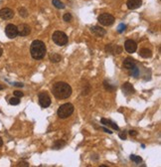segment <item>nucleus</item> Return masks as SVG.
Listing matches in <instances>:
<instances>
[{
  "instance_id": "obj_1",
  "label": "nucleus",
  "mask_w": 161,
  "mask_h": 167,
  "mask_svg": "<svg viewBox=\"0 0 161 167\" xmlns=\"http://www.w3.org/2000/svg\"><path fill=\"white\" fill-rule=\"evenodd\" d=\"M52 92H53V95L57 98L65 100V98L71 97V95H72V87H71L69 84L65 83V82H58V83L53 85Z\"/></svg>"
},
{
  "instance_id": "obj_2",
  "label": "nucleus",
  "mask_w": 161,
  "mask_h": 167,
  "mask_svg": "<svg viewBox=\"0 0 161 167\" xmlns=\"http://www.w3.org/2000/svg\"><path fill=\"white\" fill-rule=\"evenodd\" d=\"M30 53L35 60H41L46 55V46L44 42L40 40H35L32 42L30 47Z\"/></svg>"
},
{
  "instance_id": "obj_3",
  "label": "nucleus",
  "mask_w": 161,
  "mask_h": 167,
  "mask_svg": "<svg viewBox=\"0 0 161 167\" xmlns=\"http://www.w3.org/2000/svg\"><path fill=\"white\" fill-rule=\"evenodd\" d=\"M73 113H74V106L70 103L62 105L58 108V111H57L58 116L61 117V119H67V117H69Z\"/></svg>"
},
{
  "instance_id": "obj_4",
  "label": "nucleus",
  "mask_w": 161,
  "mask_h": 167,
  "mask_svg": "<svg viewBox=\"0 0 161 167\" xmlns=\"http://www.w3.org/2000/svg\"><path fill=\"white\" fill-rule=\"evenodd\" d=\"M53 39L54 43L58 46H65L68 43V36L62 31H56L53 34Z\"/></svg>"
},
{
  "instance_id": "obj_5",
  "label": "nucleus",
  "mask_w": 161,
  "mask_h": 167,
  "mask_svg": "<svg viewBox=\"0 0 161 167\" xmlns=\"http://www.w3.org/2000/svg\"><path fill=\"white\" fill-rule=\"evenodd\" d=\"M97 21H99L100 25H103V26H110L113 24L114 17L113 15L108 14V13H103V14H100L99 16Z\"/></svg>"
},
{
  "instance_id": "obj_6",
  "label": "nucleus",
  "mask_w": 161,
  "mask_h": 167,
  "mask_svg": "<svg viewBox=\"0 0 161 167\" xmlns=\"http://www.w3.org/2000/svg\"><path fill=\"white\" fill-rule=\"evenodd\" d=\"M5 34L10 39H14L18 36V29L17 26L13 25V24H8L5 28Z\"/></svg>"
},
{
  "instance_id": "obj_7",
  "label": "nucleus",
  "mask_w": 161,
  "mask_h": 167,
  "mask_svg": "<svg viewBox=\"0 0 161 167\" xmlns=\"http://www.w3.org/2000/svg\"><path fill=\"white\" fill-rule=\"evenodd\" d=\"M39 103L42 108H48L51 105V98L49 97V95L47 93L43 92L39 94Z\"/></svg>"
},
{
  "instance_id": "obj_8",
  "label": "nucleus",
  "mask_w": 161,
  "mask_h": 167,
  "mask_svg": "<svg viewBox=\"0 0 161 167\" xmlns=\"http://www.w3.org/2000/svg\"><path fill=\"white\" fill-rule=\"evenodd\" d=\"M0 17L4 20H9L14 17V11L10 8H2L0 10Z\"/></svg>"
},
{
  "instance_id": "obj_9",
  "label": "nucleus",
  "mask_w": 161,
  "mask_h": 167,
  "mask_svg": "<svg viewBox=\"0 0 161 167\" xmlns=\"http://www.w3.org/2000/svg\"><path fill=\"white\" fill-rule=\"evenodd\" d=\"M105 52L106 53H110V54H113V55H117V54H121L122 52V48L121 46H117V45H106L105 46Z\"/></svg>"
},
{
  "instance_id": "obj_10",
  "label": "nucleus",
  "mask_w": 161,
  "mask_h": 167,
  "mask_svg": "<svg viewBox=\"0 0 161 167\" xmlns=\"http://www.w3.org/2000/svg\"><path fill=\"white\" fill-rule=\"evenodd\" d=\"M124 48L127 53L132 54L134 53L136 49H137V45H136V43L133 40H126L124 43Z\"/></svg>"
},
{
  "instance_id": "obj_11",
  "label": "nucleus",
  "mask_w": 161,
  "mask_h": 167,
  "mask_svg": "<svg viewBox=\"0 0 161 167\" xmlns=\"http://www.w3.org/2000/svg\"><path fill=\"white\" fill-rule=\"evenodd\" d=\"M17 29H18V35H20V36H27V35H29L31 33V28L27 24H20L17 27Z\"/></svg>"
},
{
  "instance_id": "obj_12",
  "label": "nucleus",
  "mask_w": 161,
  "mask_h": 167,
  "mask_svg": "<svg viewBox=\"0 0 161 167\" xmlns=\"http://www.w3.org/2000/svg\"><path fill=\"white\" fill-rule=\"evenodd\" d=\"M127 8L130 10L137 9L142 5V0H127Z\"/></svg>"
},
{
  "instance_id": "obj_13",
  "label": "nucleus",
  "mask_w": 161,
  "mask_h": 167,
  "mask_svg": "<svg viewBox=\"0 0 161 167\" xmlns=\"http://www.w3.org/2000/svg\"><path fill=\"white\" fill-rule=\"evenodd\" d=\"M91 32L97 37H103L106 34V31L100 26H94L91 28Z\"/></svg>"
},
{
  "instance_id": "obj_14",
  "label": "nucleus",
  "mask_w": 161,
  "mask_h": 167,
  "mask_svg": "<svg viewBox=\"0 0 161 167\" xmlns=\"http://www.w3.org/2000/svg\"><path fill=\"white\" fill-rule=\"evenodd\" d=\"M121 89H122V92H123V94L125 95L134 94V89H133L132 85L130 83H124L123 85H122Z\"/></svg>"
},
{
  "instance_id": "obj_15",
  "label": "nucleus",
  "mask_w": 161,
  "mask_h": 167,
  "mask_svg": "<svg viewBox=\"0 0 161 167\" xmlns=\"http://www.w3.org/2000/svg\"><path fill=\"white\" fill-rule=\"evenodd\" d=\"M123 66H124V68L125 69H127V70H131L133 69L134 67H136V64H135V62H134V60L131 59V58H126L123 61Z\"/></svg>"
},
{
  "instance_id": "obj_16",
  "label": "nucleus",
  "mask_w": 161,
  "mask_h": 167,
  "mask_svg": "<svg viewBox=\"0 0 161 167\" xmlns=\"http://www.w3.org/2000/svg\"><path fill=\"white\" fill-rule=\"evenodd\" d=\"M100 121H102V124H103L106 125V127H113V129H116V130H118V129H119L118 127H117V124H116V122L111 121V120H110V119H102V120H100Z\"/></svg>"
},
{
  "instance_id": "obj_17",
  "label": "nucleus",
  "mask_w": 161,
  "mask_h": 167,
  "mask_svg": "<svg viewBox=\"0 0 161 167\" xmlns=\"http://www.w3.org/2000/svg\"><path fill=\"white\" fill-rule=\"evenodd\" d=\"M139 55H140L142 58L147 59L152 56V52H151V50H149V49H147V48H142L140 51H139Z\"/></svg>"
},
{
  "instance_id": "obj_18",
  "label": "nucleus",
  "mask_w": 161,
  "mask_h": 167,
  "mask_svg": "<svg viewBox=\"0 0 161 167\" xmlns=\"http://www.w3.org/2000/svg\"><path fill=\"white\" fill-rule=\"evenodd\" d=\"M50 60H51V62H53V63H58L62 60V56L57 53H52L50 55Z\"/></svg>"
},
{
  "instance_id": "obj_19",
  "label": "nucleus",
  "mask_w": 161,
  "mask_h": 167,
  "mask_svg": "<svg viewBox=\"0 0 161 167\" xmlns=\"http://www.w3.org/2000/svg\"><path fill=\"white\" fill-rule=\"evenodd\" d=\"M52 3H53V5L56 8H58V9H64L65 8L64 3L60 1V0H52Z\"/></svg>"
},
{
  "instance_id": "obj_20",
  "label": "nucleus",
  "mask_w": 161,
  "mask_h": 167,
  "mask_svg": "<svg viewBox=\"0 0 161 167\" xmlns=\"http://www.w3.org/2000/svg\"><path fill=\"white\" fill-rule=\"evenodd\" d=\"M64 145H66V142H65V141H63V140H57L55 142V144H54V148H55V149H60L62 146H64Z\"/></svg>"
},
{
  "instance_id": "obj_21",
  "label": "nucleus",
  "mask_w": 161,
  "mask_h": 167,
  "mask_svg": "<svg viewBox=\"0 0 161 167\" xmlns=\"http://www.w3.org/2000/svg\"><path fill=\"white\" fill-rule=\"evenodd\" d=\"M18 11H19V14H20V16H22V17L25 18V17L28 16V11H27L26 8L21 7V8H19Z\"/></svg>"
},
{
  "instance_id": "obj_22",
  "label": "nucleus",
  "mask_w": 161,
  "mask_h": 167,
  "mask_svg": "<svg viewBox=\"0 0 161 167\" xmlns=\"http://www.w3.org/2000/svg\"><path fill=\"white\" fill-rule=\"evenodd\" d=\"M9 103L12 106H18L19 103H20V100H19V98L15 97V98H11L9 100Z\"/></svg>"
},
{
  "instance_id": "obj_23",
  "label": "nucleus",
  "mask_w": 161,
  "mask_h": 167,
  "mask_svg": "<svg viewBox=\"0 0 161 167\" xmlns=\"http://www.w3.org/2000/svg\"><path fill=\"white\" fill-rule=\"evenodd\" d=\"M130 159L135 163H140L141 161H142V158L140 156H137V155H134V154H132L131 156H130Z\"/></svg>"
},
{
  "instance_id": "obj_24",
  "label": "nucleus",
  "mask_w": 161,
  "mask_h": 167,
  "mask_svg": "<svg viewBox=\"0 0 161 167\" xmlns=\"http://www.w3.org/2000/svg\"><path fill=\"white\" fill-rule=\"evenodd\" d=\"M130 71V75H131L132 77H135V78H137L138 75H139V70L137 69L136 67H134L133 69L129 70Z\"/></svg>"
},
{
  "instance_id": "obj_25",
  "label": "nucleus",
  "mask_w": 161,
  "mask_h": 167,
  "mask_svg": "<svg viewBox=\"0 0 161 167\" xmlns=\"http://www.w3.org/2000/svg\"><path fill=\"white\" fill-rule=\"evenodd\" d=\"M72 14L71 13H66L64 16H63V19H64V21H66V22H71L72 21Z\"/></svg>"
},
{
  "instance_id": "obj_26",
  "label": "nucleus",
  "mask_w": 161,
  "mask_h": 167,
  "mask_svg": "<svg viewBox=\"0 0 161 167\" xmlns=\"http://www.w3.org/2000/svg\"><path fill=\"white\" fill-rule=\"evenodd\" d=\"M125 28H126V26H125L124 24H121V25L118 26V28H117V31L119 33H122L125 30Z\"/></svg>"
},
{
  "instance_id": "obj_27",
  "label": "nucleus",
  "mask_w": 161,
  "mask_h": 167,
  "mask_svg": "<svg viewBox=\"0 0 161 167\" xmlns=\"http://www.w3.org/2000/svg\"><path fill=\"white\" fill-rule=\"evenodd\" d=\"M105 87L106 90H108V91H113L114 90V87L110 86V84H106V82H105Z\"/></svg>"
},
{
  "instance_id": "obj_28",
  "label": "nucleus",
  "mask_w": 161,
  "mask_h": 167,
  "mask_svg": "<svg viewBox=\"0 0 161 167\" xmlns=\"http://www.w3.org/2000/svg\"><path fill=\"white\" fill-rule=\"evenodd\" d=\"M14 95H15V97H17V98H21V97H23V95H24L23 93L20 92V91H15Z\"/></svg>"
},
{
  "instance_id": "obj_29",
  "label": "nucleus",
  "mask_w": 161,
  "mask_h": 167,
  "mask_svg": "<svg viewBox=\"0 0 161 167\" xmlns=\"http://www.w3.org/2000/svg\"><path fill=\"white\" fill-rule=\"evenodd\" d=\"M119 137H121V139H123V140L126 138V134H125L124 131H123V132H121V133H119Z\"/></svg>"
},
{
  "instance_id": "obj_30",
  "label": "nucleus",
  "mask_w": 161,
  "mask_h": 167,
  "mask_svg": "<svg viewBox=\"0 0 161 167\" xmlns=\"http://www.w3.org/2000/svg\"><path fill=\"white\" fill-rule=\"evenodd\" d=\"M129 134L131 136H136L137 135V132L135 130H129Z\"/></svg>"
},
{
  "instance_id": "obj_31",
  "label": "nucleus",
  "mask_w": 161,
  "mask_h": 167,
  "mask_svg": "<svg viewBox=\"0 0 161 167\" xmlns=\"http://www.w3.org/2000/svg\"><path fill=\"white\" fill-rule=\"evenodd\" d=\"M102 129L103 130V131H105L106 133H110V134H111V130H110V129H108V128H105V127H102Z\"/></svg>"
},
{
  "instance_id": "obj_32",
  "label": "nucleus",
  "mask_w": 161,
  "mask_h": 167,
  "mask_svg": "<svg viewBox=\"0 0 161 167\" xmlns=\"http://www.w3.org/2000/svg\"><path fill=\"white\" fill-rule=\"evenodd\" d=\"M18 166H26L27 167V166H29V164L27 162H20L18 164Z\"/></svg>"
},
{
  "instance_id": "obj_33",
  "label": "nucleus",
  "mask_w": 161,
  "mask_h": 167,
  "mask_svg": "<svg viewBox=\"0 0 161 167\" xmlns=\"http://www.w3.org/2000/svg\"><path fill=\"white\" fill-rule=\"evenodd\" d=\"M2 145H3V140H2V138L0 137V147H1Z\"/></svg>"
},
{
  "instance_id": "obj_34",
  "label": "nucleus",
  "mask_w": 161,
  "mask_h": 167,
  "mask_svg": "<svg viewBox=\"0 0 161 167\" xmlns=\"http://www.w3.org/2000/svg\"><path fill=\"white\" fill-rule=\"evenodd\" d=\"M2 54H3V50H2V48L0 47V57L2 56Z\"/></svg>"
},
{
  "instance_id": "obj_35",
  "label": "nucleus",
  "mask_w": 161,
  "mask_h": 167,
  "mask_svg": "<svg viewBox=\"0 0 161 167\" xmlns=\"http://www.w3.org/2000/svg\"><path fill=\"white\" fill-rule=\"evenodd\" d=\"M4 89V87L2 86V85H0V90H3Z\"/></svg>"
}]
</instances>
